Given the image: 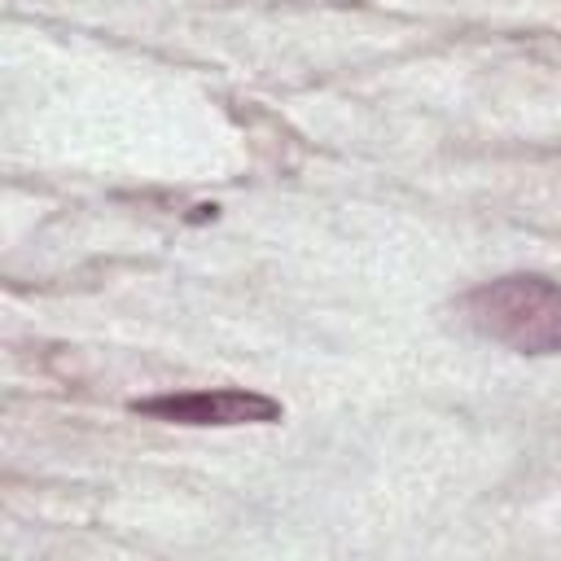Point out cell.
I'll list each match as a JSON object with an SVG mask.
<instances>
[{"label": "cell", "instance_id": "2", "mask_svg": "<svg viewBox=\"0 0 561 561\" xmlns=\"http://www.w3.org/2000/svg\"><path fill=\"white\" fill-rule=\"evenodd\" d=\"M131 412L171 421V425H272L280 421V403L259 390H180L136 399Z\"/></svg>", "mask_w": 561, "mask_h": 561}, {"label": "cell", "instance_id": "1", "mask_svg": "<svg viewBox=\"0 0 561 561\" xmlns=\"http://www.w3.org/2000/svg\"><path fill=\"white\" fill-rule=\"evenodd\" d=\"M460 316L491 342L517 355L561 351V285L535 272L495 276L460 298Z\"/></svg>", "mask_w": 561, "mask_h": 561}]
</instances>
